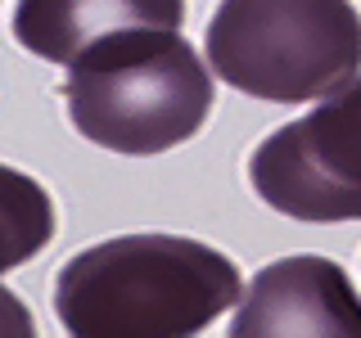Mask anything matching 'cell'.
<instances>
[{
  "label": "cell",
  "instance_id": "8992f818",
  "mask_svg": "<svg viewBox=\"0 0 361 338\" xmlns=\"http://www.w3.org/2000/svg\"><path fill=\"white\" fill-rule=\"evenodd\" d=\"M185 0H18L14 41L45 63L68 68L118 32L180 27Z\"/></svg>",
  "mask_w": 361,
  "mask_h": 338
},
{
  "label": "cell",
  "instance_id": "3957f363",
  "mask_svg": "<svg viewBox=\"0 0 361 338\" xmlns=\"http://www.w3.org/2000/svg\"><path fill=\"white\" fill-rule=\"evenodd\" d=\"M208 73L267 104H307L361 73L353 0H221L208 18Z\"/></svg>",
  "mask_w": 361,
  "mask_h": 338
},
{
  "label": "cell",
  "instance_id": "ba28073f",
  "mask_svg": "<svg viewBox=\"0 0 361 338\" xmlns=\"http://www.w3.org/2000/svg\"><path fill=\"white\" fill-rule=\"evenodd\" d=\"M0 338H37V320H32L27 302L9 284H0Z\"/></svg>",
  "mask_w": 361,
  "mask_h": 338
},
{
  "label": "cell",
  "instance_id": "6da1fadb",
  "mask_svg": "<svg viewBox=\"0 0 361 338\" xmlns=\"http://www.w3.org/2000/svg\"><path fill=\"white\" fill-rule=\"evenodd\" d=\"M240 289V266L203 239L118 234L59 266L54 315L68 338H199Z\"/></svg>",
  "mask_w": 361,
  "mask_h": 338
},
{
  "label": "cell",
  "instance_id": "7a4b0ae2",
  "mask_svg": "<svg viewBox=\"0 0 361 338\" xmlns=\"http://www.w3.org/2000/svg\"><path fill=\"white\" fill-rule=\"evenodd\" d=\"M212 73L176 27L118 32L68 63L63 104L77 135L149 158L195 140L212 113Z\"/></svg>",
  "mask_w": 361,
  "mask_h": 338
},
{
  "label": "cell",
  "instance_id": "277c9868",
  "mask_svg": "<svg viewBox=\"0 0 361 338\" xmlns=\"http://www.w3.org/2000/svg\"><path fill=\"white\" fill-rule=\"evenodd\" d=\"M267 208L293 221H361V73L298 122H285L248 158Z\"/></svg>",
  "mask_w": 361,
  "mask_h": 338
},
{
  "label": "cell",
  "instance_id": "52a82bcc",
  "mask_svg": "<svg viewBox=\"0 0 361 338\" xmlns=\"http://www.w3.org/2000/svg\"><path fill=\"white\" fill-rule=\"evenodd\" d=\"M54 199L37 176L0 163V275L41 253L54 239Z\"/></svg>",
  "mask_w": 361,
  "mask_h": 338
},
{
  "label": "cell",
  "instance_id": "5b68a950",
  "mask_svg": "<svg viewBox=\"0 0 361 338\" xmlns=\"http://www.w3.org/2000/svg\"><path fill=\"white\" fill-rule=\"evenodd\" d=\"M226 338H361V289L330 257H280L240 289Z\"/></svg>",
  "mask_w": 361,
  "mask_h": 338
}]
</instances>
